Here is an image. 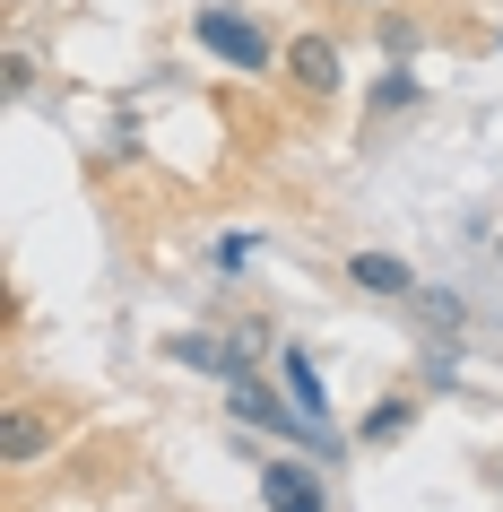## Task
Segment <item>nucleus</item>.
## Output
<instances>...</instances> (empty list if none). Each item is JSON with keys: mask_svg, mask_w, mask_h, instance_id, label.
Listing matches in <instances>:
<instances>
[{"mask_svg": "<svg viewBox=\"0 0 503 512\" xmlns=\"http://www.w3.org/2000/svg\"><path fill=\"white\" fill-rule=\"evenodd\" d=\"M408 304H417V322H425V330H460V304H451V296H425V287H417Z\"/></svg>", "mask_w": 503, "mask_h": 512, "instance_id": "9d476101", "label": "nucleus"}, {"mask_svg": "<svg viewBox=\"0 0 503 512\" xmlns=\"http://www.w3.org/2000/svg\"><path fill=\"white\" fill-rule=\"evenodd\" d=\"M373 105H382V113H399V105H417V79H408V70H391V79L373 87Z\"/></svg>", "mask_w": 503, "mask_h": 512, "instance_id": "9b49d317", "label": "nucleus"}, {"mask_svg": "<svg viewBox=\"0 0 503 512\" xmlns=\"http://www.w3.org/2000/svg\"><path fill=\"white\" fill-rule=\"evenodd\" d=\"M174 365H191V374H235V356L217 348V339H174Z\"/></svg>", "mask_w": 503, "mask_h": 512, "instance_id": "1a4fd4ad", "label": "nucleus"}, {"mask_svg": "<svg viewBox=\"0 0 503 512\" xmlns=\"http://www.w3.org/2000/svg\"><path fill=\"white\" fill-rule=\"evenodd\" d=\"M287 79L304 87V96H339V44H330V35H295L287 44Z\"/></svg>", "mask_w": 503, "mask_h": 512, "instance_id": "7ed1b4c3", "label": "nucleus"}, {"mask_svg": "<svg viewBox=\"0 0 503 512\" xmlns=\"http://www.w3.org/2000/svg\"><path fill=\"white\" fill-rule=\"evenodd\" d=\"M278 374H287V400L304 408V417H313V426H330V400H321V374H313V356H278Z\"/></svg>", "mask_w": 503, "mask_h": 512, "instance_id": "423d86ee", "label": "nucleus"}, {"mask_svg": "<svg viewBox=\"0 0 503 512\" xmlns=\"http://www.w3.org/2000/svg\"><path fill=\"white\" fill-rule=\"evenodd\" d=\"M261 495H269V512H330V504H321V478H313V469H295V460H269Z\"/></svg>", "mask_w": 503, "mask_h": 512, "instance_id": "20e7f679", "label": "nucleus"}, {"mask_svg": "<svg viewBox=\"0 0 503 512\" xmlns=\"http://www.w3.org/2000/svg\"><path fill=\"white\" fill-rule=\"evenodd\" d=\"M226 391H235V417H243V426L295 434V443H304V452H321V460L339 452V434H330V426H313V417H304V408H278V400H269V382L252 374V365H243V356H235V374H226Z\"/></svg>", "mask_w": 503, "mask_h": 512, "instance_id": "f257e3e1", "label": "nucleus"}, {"mask_svg": "<svg viewBox=\"0 0 503 512\" xmlns=\"http://www.w3.org/2000/svg\"><path fill=\"white\" fill-rule=\"evenodd\" d=\"M347 278H356L365 296H417L408 261H391V252H356V261H347Z\"/></svg>", "mask_w": 503, "mask_h": 512, "instance_id": "39448f33", "label": "nucleus"}, {"mask_svg": "<svg viewBox=\"0 0 503 512\" xmlns=\"http://www.w3.org/2000/svg\"><path fill=\"white\" fill-rule=\"evenodd\" d=\"M44 443H53V417H44V408H9V426H0V452H9V460H35Z\"/></svg>", "mask_w": 503, "mask_h": 512, "instance_id": "0eeeda50", "label": "nucleus"}, {"mask_svg": "<svg viewBox=\"0 0 503 512\" xmlns=\"http://www.w3.org/2000/svg\"><path fill=\"white\" fill-rule=\"evenodd\" d=\"M191 35H200L217 61H235V70H269V35L252 27L243 9H200V18H191Z\"/></svg>", "mask_w": 503, "mask_h": 512, "instance_id": "f03ea898", "label": "nucleus"}, {"mask_svg": "<svg viewBox=\"0 0 503 512\" xmlns=\"http://www.w3.org/2000/svg\"><path fill=\"white\" fill-rule=\"evenodd\" d=\"M408 426H417V400H382V408L365 417V443H399Z\"/></svg>", "mask_w": 503, "mask_h": 512, "instance_id": "6e6552de", "label": "nucleus"}]
</instances>
